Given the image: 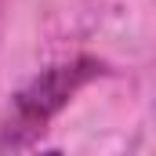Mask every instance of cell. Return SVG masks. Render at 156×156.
Listing matches in <instances>:
<instances>
[{"label": "cell", "mask_w": 156, "mask_h": 156, "mask_svg": "<svg viewBox=\"0 0 156 156\" xmlns=\"http://www.w3.org/2000/svg\"><path fill=\"white\" fill-rule=\"evenodd\" d=\"M102 73H105V66L91 55H76L69 62L40 69L22 91H15V98L7 105V116L0 123V149L37 145V138L47 131V123Z\"/></svg>", "instance_id": "obj_1"}]
</instances>
